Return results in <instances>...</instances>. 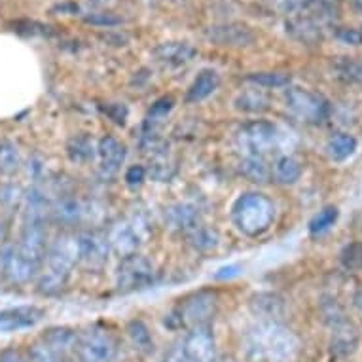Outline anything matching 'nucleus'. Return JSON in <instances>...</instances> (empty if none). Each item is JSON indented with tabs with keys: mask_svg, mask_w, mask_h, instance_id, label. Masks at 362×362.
I'll use <instances>...</instances> for the list:
<instances>
[{
	"mask_svg": "<svg viewBox=\"0 0 362 362\" xmlns=\"http://www.w3.org/2000/svg\"><path fill=\"white\" fill-rule=\"evenodd\" d=\"M23 165L19 146L12 141H0V175L13 177Z\"/></svg>",
	"mask_w": 362,
	"mask_h": 362,
	"instance_id": "obj_31",
	"label": "nucleus"
},
{
	"mask_svg": "<svg viewBox=\"0 0 362 362\" xmlns=\"http://www.w3.org/2000/svg\"><path fill=\"white\" fill-rule=\"evenodd\" d=\"M148 224L143 216H129V218L116 222L107 233V238L114 252H118L124 258V256L139 252V249L148 238Z\"/></svg>",
	"mask_w": 362,
	"mask_h": 362,
	"instance_id": "obj_9",
	"label": "nucleus"
},
{
	"mask_svg": "<svg viewBox=\"0 0 362 362\" xmlns=\"http://www.w3.org/2000/svg\"><path fill=\"white\" fill-rule=\"evenodd\" d=\"M118 341L107 328L89 327L78 334L76 358L80 362H114Z\"/></svg>",
	"mask_w": 362,
	"mask_h": 362,
	"instance_id": "obj_6",
	"label": "nucleus"
},
{
	"mask_svg": "<svg viewBox=\"0 0 362 362\" xmlns=\"http://www.w3.org/2000/svg\"><path fill=\"white\" fill-rule=\"evenodd\" d=\"M339 40H344L345 44H353V46H358L362 44V35L361 33H356V30H349V29H341L338 33Z\"/></svg>",
	"mask_w": 362,
	"mask_h": 362,
	"instance_id": "obj_41",
	"label": "nucleus"
},
{
	"mask_svg": "<svg viewBox=\"0 0 362 362\" xmlns=\"http://www.w3.org/2000/svg\"><path fill=\"white\" fill-rule=\"evenodd\" d=\"M239 173L255 185H266L272 178V167L267 165L266 158H255V156H245L239 161Z\"/></svg>",
	"mask_w": 362,
	"mask_h": 362,
	"instance_id": "obj_27",
	"label": "nucleus"
},
{
	"mask_svg": "<svg viewBox=\"0 0 362 362\" xmlns=\"http://www.w3.org/2000/svg\"><path fill=\"white\" fill-rule=\"evenodd\" d=\"M321 309H322V319H325V322H327L330 328L338 327V325H341L344 321H347V319H345L344 309H341V305H339L334 298H327V300L322 302Z\"/></svg>",
	"mask_w": 362,
	"mask_h": 362,
	"instance_id": "obj_36",
	"label": "nucleus"
},
{
	"mask_svg": "<svg viewBox=\"0 0 362 362\" xmlns=\"http://www.w3.org/2000/svg\"><path fill=\"white\" fill-rule=\"evenodd\" d=\"M298 349L296 334L277 321H258L243 336L245 356L250 362H292Z\"/></svg>",
	"mask_w": 362,
	"mask_h": 362,
	"instance_id": "obj_1",
	"label": "nucleus"
},
{
	"mask_svg": "<svg viewBox=\"0 0 362 362\" xmlns=\"http://www.w3.org/2000/svg\"><path fill=\"white\" fill-rule=\"evenodd\" d=\"M180 344L194 362H211L216 356V338L209 325L188 328Z\"/></svg>",
	"mask_w": 362,
	"mask_h": 362,
	"instance_id": "obj_12",
	"label": "nucleus"
},
{
	"mask_svg": "<svg viewBox=\"0 0 362 362\" xmlns=\"http://www.w3.org/2000/svg\"><path fill=\"white\" fill-rule=\"evenodd\" d=\"M42 264L40 262L33 260L30 256L18 249V245L8 247L2 252V272L6 275V279L13 285H25L29 283L33 277L38 275Z\"/></svg>",
	"mask_w": 362,
	"mask_h": 362,
	"instance_id": "obj_11",
	"label": "nucleus"
},
{
	"mask_svg": "<svg viewBox=\"0 0 362 362\" xmlns=\"http://www.w3.org/2000/svg\"><path fill=\"white\" fill-rule=\"evenodd\" d=\"M42 341L52 347L55 353L61 356L72 358L76 356V345H78V332L71 327H52L46 332L42 334Z\"/></svg>",
	"mask_w": 362,
	"mask_h": 362,
	"instance_id": "obj_18",
	"label": "nucleus"
},
{
	"mask_svg": "<svg viewBox=\"0 0 362 362\" xmlns=\"http://www.w3.org/2000/svg\"><path fill=\"white\" fill-rule=\"evenodd\" d=\"M66 156L72 163H88L97 156V144L88 135H76L66 144Z\"/></svg>",
	"mask_w": 362,
	"mask_h": 362,
	"instance_id": "obj_29",
	"label": "nucleus"
},
{
	"mask_svg": "<svg viewBox=\"0 0 362 362\" xmlns=\"http://www.w3.org/2000/svg\"><path fill=\"white\" fill-rule=\"evenodd\" d=\"M125 146L116 137H103L97 143V160H99V171L105 178L116 177L125 161Z\"/></svg>",
	"mask_w": 362,
	"mask_h": 362,
	"instance_id": "obj_14",
	"label": "nucleus"
},
{
	"mask_svg": "<svg viewBox=\"0 0 362 362\" xmlns=\"http://www.w3.org/2000/svg\"><path fill=\"white\" fill-rule=\"evenodd\" d=\"M358 148V141L349 133H336L328 139L327 143V156L336 163L349 160Z\"/></svg>",
	"mask_w": 362,
	"mask_h": 362,
	"instance_id": "obj_25",
	"label": "nucleus"
},
{
	"mask_svg": "<svg viewBox=\"0 0 362 362\" xmlns=\"http://www.w3.org/2000/svg\"><path fill=\"white\" fill-rule=\"evenodd\" d=\"M339 262L349 272H362V241L345 245L339 252Z\"/></svg>",
	"mask_w": 362,
	"mask_h": 362,
	"instance_id": "obj_34",
	"label": "nucleus"
},
{
	"mask_svg": "<svg viewBox=\"0 0 362 362\" xmlns=\"http://www.w3.org/2000/svg\"><path fill=\"white\" fill-rule=\"evenodd\" d=\"M247 82H250L256 88H286L291 83V74H286V72H252L247 76Z\"/></svg>",
	"mask_w": 362,
	"mask_h": 362,
	"instance_id": "obj_32",
	"label": "nucleus"
},
{
	"mask_svg": "<svg viewBox=\"0 0 362 362\" xmlns=\"http://www.w3.org/2000/svg\"><path fill=\"white\" fill-rule=\"evenodd\" d=\"M275 2H277L283 10H292V8L298 6L300 0H275Z\"/></svg>",
	"mask_w": 362,
	"mask_h": 362,
	"instance_id": "obj_44",
	"label": "nucleus"
},
{
	"mask_svg": "<svg viewBox=\"0 0 362 362\" xmlns=\"http://www.w3.org/2000/svg\"><path fill=\"white\" fill-rule=\"evenodd\" d=\"M173 107H175L173 97H161L160 101H156L154 105H152V108H150L148 118H146V125H148V127H156L158 122H161L167 114L171 112Z\"/></svg>",
	"mask_w": 362,
	"mask_h": 362,
	"instance_id": "obj_37",
	"label": "nucleus"
},
{
	"mask_svg": "<svg viewBox=\"0 0 362 362\" xmlns=\"http://www.w3.org/2000/svg\"><path fill=\"white\" fill-rule=\"evenodd\" d=\"M146 167L143 165H131L127 171H125L124 178H125V182L129 186H141L146 180Z\"/></svg>",
	"mask_w": 362,
	"mask_h": 362,
	"instance_id": "obj_38",
	"label": "nucleus"
},
{
	"mask_svg": "<svg viewBox=\"0 0 362 362\" xmlns=\"http://www.w3.org/2000/svg\"><path fill=\"white\" fill-rule=\"evenodd\" d=\"M186 239L194 249L202 250V252H211L220 245L218 232L211 226L203 224V222L197 224L196 228H192L190 232H186Z\"/></svg>",
	"mask_w": 362,
	"mask_h": 362,
	"instance_id": "obj_28",
	"label": "nucleus"
},
{
	"mask_svg": "<svg viewBox=\"0 0 362 362\" xmlns=\"http://www.w3.org/2000/svg\"><path fill=\"white\" fill-rule=\"evenodd\" d=\"M91 2H95V4H107V2H112V0H91Z\"/></svg>",
	"mask_w": 362,
	"mask_h": 362,
	"instance_id": "obj_47",
	"label": "nucleus"
},
{
	"mask_svg": "<svg viewBox=\"0 0 362 362\" xmlns=\"http://www.w3.org/2000/svg\"><path fill=\"white\" fill-rule=\"evenodd\" d=\"M125 332L129 336L131 345L135 347L137 353H141V355H150V353H154V336H152L150 328L146 327L141 319H133V321H129V325L125 328Z\"/></svg>",
	"mask_w": 362,
	"mask_h": 362,
	"instance_id": "obj_26",
	"label": "nucleus"
},
{
	"mask_svg": "<svg viewBox=\"0 0 362 362\" xmlns=\"http://www.w3.org/2000/svg\"><path fill=\"white\" fill-rule=\"evenodd\" d=\"M338 216L339 211L338 207H334V205H328V207L321 209V211L311 218V222H309V232H311V235H322V233H327L328 230L336 224Z\"/></svg>",
	"mask_w": 362,
	"mask_h": 362,
	"instance_id": "obj_33",
	"label": "nucleus"
},
{
	"mask_svg": "<svg viewBox=\"0 0 362 362\" xmlns=\"http://www.w3.org/2000/svg\"><path fill=\"white\" fill-rule=\"evenodd\" d=\"M249 309L258 321L281 322L286 313V303L277 292H256L249 298Z\"/></svg>",
	"mask_w": 362,
	"mask_h": 362,
	"instance_id": "obj_15",
	"label": "nucleus"
},
{
	"mask_svg": "<svg viewBox=\"0 0 362 362\" xmlns=\"http://www.w3.org/2000/svg\"><path fill=\"white\" fill-rule=\"evenodd\" d=\"M211 362H239L238 358H233V356L230 355H216Z\"/></svg>",
	"mask_w": 362,
	"mask_h": 362,
	"instance_id": "obj_45",
	"label": "nucleus"
},
{
	"mask_svg": "<svg viewBox=\"0 0 362 362\" xmlns=\"http://www.w3.org/2000/svg\"><path fill=\"white\" fill-rule=\"evenodd\" d=\"M209 38L220 46H250L256 40L255 33L239 23H228V25H216L211 27L209 30Z\"/></svg>",
	"mask_w": 362,
	"mask_h": 362,
	"instance_id": "obj_17",
	"label": "nucleus"
},
{
	"mask_svg": "<svg viewBox=\"0 0 362 362\" xmlns=\"http://www.w3.org/2000/svg\"><path fill=\"white\" fill-rule=\"evenodd\" d=\"M156 55H158V59L167 63V65L180 66L194 59L196 49L186 42H163L156 48Z\"/></svg>",
	"mask_w": 362,
	"mask_h": 362,
	"instance_id": "obj_22",
	"label": "nucleus"
},
{
	"mask_svg": "<svg viewBox=\"0 0 362 362\" xmlns=\"http://www.w3.org/2000/svg\"><path fill=\"white\" fill-rule=\"evenodd\" d=\"M88 214V205L72 194H59V197L52 203V216L61 224L74 226L82 222Z\"/></svg>",
	"mask_w": 362,
	"mask_h": 362,
	"instance_id": "obj_16",
	"label": "nucleus"
},
{
	"mask_svg": "<svg viewBox=\"0 0 362 362\" xmlns=\"http://www.w3.org/2000/svg\"><path fill=\"white\" fill-rule=\"evenodd\" d=\"M74 358V356H72ZM29 361L30 362H69L71 358H66V356H61L59 353H55L52 347L44 344L42 339L35 341V344L30 345L29 349Z\"/></svg>",
	"mask_w": 362,
	"mask_h": 362,
	"instance_id": "obj_35",
	"label": "nucleus"
},
{
	"mask_svg": "<svg viewBox=\"0 0 362 362\" xmlns=\"http://www.w3.org/2000/svg\"><path fill=\"white\" fill-rule=\"evenodd\" d=\"M220 86V74L213 69H205L196 76V80L192 82L186 93V101L188 103H202L205 99L213 95L214 91Z\"/></svg>",
	"mask_w": 362,
	"mask_h": 362,
	"instance_id": "obj_21",
	"label": "nucleus"
},
{
	"mask_svg": "<svg viewBox=\"0 0 362 362\" xmlns=\"http://www.w3.org/2000/svg\"><path fill=\"white\" fill-rule=\"evenodd\" d=\"M177 169L178 165L175 156L169 150L160 148L152 154V160H150L146 173L150 175V178H154L156 182H169L177 175Z\"/></svg>",
	"mask_w": 362,
	"mask_h": 362,
	"instance_id": "obj_23",
	"label": "nucleus"
},
{
	"mask_svg": "<svg viewBox=\"0 0 362 362\" xmlns=\"http://www.w3.org/2000/svg\"><path fill=\"white\" fill-rule=\"evenodd\" d=\"M302 177V163L291 154L279 156L275 163L272 165V178H275V182H279L283 186L296 185Z\"/></svg>",
	"mask_w": 362,
	"mask_h": 362,
	"instance_id": "obj_24",
	"label": "nucleus"
},
{
	"mask_svg": "<svg viewBox=\"0 0 362 362\" xmlns=\"http://www.w3.org/2000/svg\"><path fill=\"white\" fill-rule=\"evenodd\" d=\"M275 213V203L260 192H245L232 205L233 224L249 238L266 233L274 224Z\"/></svg>",
	"mask_w": 362,
	"mask_h": 362,
	"instance_id": "obj_4",
	"label": "nucleus"
},
{
	"mask_svg": "<svg viewBox=\"0 0 362 362\" xmlns=\"http://www.w3.org/2000/svg\"><path fill=\"white\" fill-rule=\"evenodd\" d=\"M86 21L91 25H97V27H114V25L122 23L118 18H114L112 13H93V16H88Z\"/></svg>",
	"mask_w": 362,
	"mask_h": 362,
	"instance_id": "obj_40",
	"label": "nucleus"
},
{
	"mask_svg": "<svg viewBox=\"0 0 362 362\" xmlns=\"http://www.w3.org/2000/svg\"><path fill=\"white\" fill-rule=\"evenodd\" d=\"M0 362H27V358L19 351L6 349L0 353Z\"/></svg>",
	"mask_w": 362,
	"mask_h": 362,
	"instance_id": "obj_42",
	"label": "nucleus"
},
{
	"mask_svg": "<svg viewBox=\"0 0 362 362\" xmlns=\"http://www.w3.org/2000/svg\"><path fill=\"white\" fill-rule=\"evenodd\" d=\"M161 362H194V361L188 356V353L185 351L182 344H177L167 351L165 355H163V358H161Z\"/></svg>",
	"mask_w": 362,
	"mask_h": 362,
	"instance_id": "obj_39",
	"label": "nucleus"
},
{
	"mask_svg": "<svg viewBox=\"0 0 362 362\" xmlns=\"http://www.w3.org/2000/svg\"><path fill=\"white\" fill-rule=\"evenodd\" d=\"M216 311H218V296L213 291H199L186 296L178 303V308L169 315V319L175 321L173 327H203L214 319Z\"/></svg>",
	"mask_w": 362,
	"mask_h": 362,
	"instance_id": "obj_5",
	"label": "nucleus"
},
{
	"mask_svg": "<svg viewBox=\"0 0 362 362\" xmlns=\"http://www.w3.org/2000/svg\"><path fill=\"white\" fill-rule=\"evenodd\" d=\"M110 252H112V247H110L107 233L95 232V230L78 233V258H80V264L89 269H101L107 266Z\"/></svg>",
	"mask_w": 362,
	"mask_h": 362,
	"instance_id": "obj_10",
	"label": "nucleus"
},
{
	"mask_svg": "<svg viewBox=\"0 0 362 362\" xmlns=\"http://www.w3.org/2000/svg\"><path fill=\"white\" fill-rule=\"evenodd\" d=\"M292 144L291 131L267 119H252L235 131V146L243 156L266 158L275 152H288Z\"/></svg>",
	"mask_w": 362,
	"mask_h": 362,
	"instance_id": "obj_3",
	"label": "nucleus"
},
{
	"mask_svg": "<svg viewBox=\"0 0 362 362\" xmlns=\"http://www.w3.org/2000/svg\"><path fill=\"white\" fill-rule=\"evenodd\" d=\"M69 362H80V361H78L76 356H74V358H71V361H69Z\"/></svg>",
	"mask_w": 362,
	"mask_h": 362,
	"instance_id": "obj_48",
	"label": "nucleus"
},
{
	"mask_svg": "<svg viewBox=\"0 0 362 362\" xmlns=\"http://www.w3.org/2000/svg\"><path fill=\"white\" fill-rule=\"evenodd\" d=\"M233 105H235L239 112L262 114L269 108V97L260 89H249V91L239 93Z\"/></svg>",
	"mask_w": 362,
	"mask_h": 362,
	"instance_id": "obj_30",
	"label": "nucleus"
},
{
	"mask_svg": "<svg viewBox=\"0 0 362 362\" xmlns=\"http://www.w3.org/2000/svg\"><path fill=\"white\" fill-rule=\"evenodd\" d=\"M288 112L305 124H322L330 116V103L305 88H288L285 93Z\"/></svg>",
	"mask_w": 362,
	"mask_h": 362,
	"instance_id": "obj_7",
	"label": "nucleus"
},
{
	"mask_svg": "<svg viewBox=\"0 0 362 362\" xmlns=\"http://www.w3.org/2000/svg\"><path fill=\"white\" fill-rule=\"evenodd\" d=\"M235 275H239V266H224L220 267L218 274H216V279H230V277H235Z\"/></svg>",
	"mask_w": 362,
	"mask_h": 362,
	"instance_id": "obj_43",
	"label": "nucleus"
},
{
	"mask_svg": "<svg viewBox=\"0 0 362 362\" xmlns=\"http://www.w3.org/2000/svg\"><path fill=\"white\" fill-rule=\"evenodd\" d=\"M358 341H361V336H358V330L353 322L344 321L341 325L332 328L330 347H332V353H336L338 356L353 355L358 347Z\"/></svg>",
	"mask_w": 362,
	"mask_h": 362,
	"instance_id": "obj_20",
	"label": "nucleus"
},
{
	"mask_svg": "<svg viewBox=\"0 0 362 362\" xmlns=\"http://www.w3.org/2000/svg\"><path fill=\"white\" fill-rule=\"evenodd\" d=\"M165 222L171 226L173 230L178 232H190L192 228L202 224V214L199 209L192 203H175L169 209H165Z\"/></svg>",
	"mask_w": 362,
	"mask_h": 362,
	"instance_id": "obj_19",
	"label": "nucleus"
},
{
	"mask_svg": "<svg viewBox=\"0 0 362 362\" xmlns=\"http://www.w3.org/2000/svg\"><path fill=\"white\" fill-rule=\"evenodd\" d=\"M46 317V311L38 305H16L0 311V332L12 334L36 327Z\"/></svg>",
	"mask_w": 362,
	"mask_h": 362,
	"instance_id": "obj_13",
	"label": "nucleus"
},
{
	"mask_svg": "<svg viewBox=\"0 0 362 362\" xmlns=\"http://www.w3.org/2000/svg\"><path fill=\"white\" fill-rule=\"evenodd\" d=\"M80 264L78 258V235L63 233L55 239L44 258V269L38 277V292L44 296L59 294L71 279L72 269Z\"/></svg>",
	"mask_w": 362,
	"mask_h": 362,
	"instance_id": "obj_2",
	"label": "nucleus"
},
{
	"mask_svg": "<svg viewBox=\"0 0 362 362\" xmlns=\"http://www.w3.org/2000/svg\"><path fill=\"white\" fill-rule=\"evenodd\" d=\"M353 303H355V308L358 309V311H362V288L355 294V298H353Z\"/></svg>",
	"mask_w": 362,
	"mask_h": 362,
	"instance_id": "obj_46",
	"label": "nucleus"
},
{
	"mask_svg": "<svg viewBox=\"0 0 362 362\" xmlns=\"http://www.w3.org/2000/svg\"><path fill=\"white\" fill-rule=\"evenodd\" d=\"M156 281V267L146 256H124L116 272V286L119 292H135L148 288Z\"/></svg>",
	"mask_w": 362,
	"mask_h": 362,
	"instance_id": "obj_8",
	"label": "nucleus"
}]
</instances>
